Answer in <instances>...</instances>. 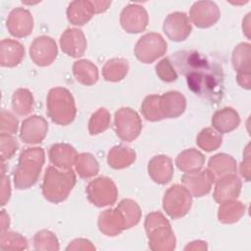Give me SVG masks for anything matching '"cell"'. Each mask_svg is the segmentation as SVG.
I'll list each match as a JSON object with an SVG mask.
<instances>
[{"label":"cell","instance_id":"1","mask_svg":"<svg viewBox=\"0 0 251 251\" xmlns=\"http://www.w3.org/2000/svg\"><path fill=\"white\" fill-rule=\"evenodd\" d=\"M175 70L186 78L188 88L211 103H219L224 96V72L220 64L196 50H181L170 58Z\"/></svg>","mask_w":251,"mask_h":251},{"label":"cell","instance_id":"2","mask_svg":"<svg viewBox=\"0 0 251 251\" xmlns=\"http://www.w3.org/2000/svg\"><path fill=\"white\" fill-rule=\"evenodd\" d=\"M45 162V151L41 147H29L23 150L14 172V184L19 190L33 186L40 176Z\"/></svg>","mask_w":251,"mask_h":251},{"label":"cell","instance_id":"3","mask_svg":"<svg viewBox=\"0 0 251 251\" xmlns=\"http://www.w3.org/2000/svg\"><path fill=\"white\" fill-rule=\"evenodd\" d=\"M76 182V176L72 169L64 170L50 166L45 170L41 190L44 198L51 203L65 201Z\"/></svg>","mask_w":251,"mask_h":251},{"label":"cell","instance_id":"4","mask_svg":"<svg viewBox=\"0 0 251 251\" xmlns=\"http://www.w3.org/2000/svg\"><path fill=\"white\" fill-rule=\"evenodd\" d=\"M149 248L153 251H173L176 236L168 219L159 211L149 213L144 221Z\"/></svg>","mask_w":251,"mask_h":251},{"label":"cell","instance_id":"5","mask_svg":"<svg viewBox=\"0 0 251 251\" xmlns=\"http://www.w3.org/2000/svg\"><path fill=\"white\" fill-rule=\"evenodd\" d=\"M47 114L53 123L68 126L76 116V107L73 94L65 87H53L46 98Z\"/></svg>","mask_w":251,"mask_h":251},{"label":"cell","instance_id":"6","mask_svg":"<svg viewBox=\"0 0 251 251\" xmlns=\"http://www.w3.org/2000/svg\"><path fill=\"white\" fill-rule=\"evenodd\" d=\"M163 209L173 220L184 217L191 209L192 195L182 184H173L163 197Z\"/></svg>","mask_w":251,"mask_h":251},{"label":"cell","instance_id":"7","mask_svg":"<svg viewBox=\"0 0 251 251\" xmlns=\"http://www.w3.org/2000/svg\"><path fill=\"white\" fill-rule=\"evenodd\" d=\"M115 130L120 139L131 142L142 130V121L137 112L129 107H122L115 113Z\"/></svg>","mask_w":251,"mask_h":251},{"label":"cell","instance_id":"8","mask_svg":"<svg viewBox=\"0 0 251 251\" xmlns=\"http://www.w3.org/2000/svg\"><path fill=\"white\" fill-rule=\"evenodd\" d=\"M168 44L160 33L149 32L142 35L135 44L134 55L144 64H151L167 52Z\"/></svg>","mask_w":251,"mask_h":251},{"label":"cell","instance_id":"9","mask_svg":"<svg viewBox=\"0 0 251 251\" xmlns=\"http://www.w3.org/2000/svg\"><path fill=\"white\" fill-rule=\"evenodd\" d=\"M85 191L88 201L96 207L111 206L118 198V188L108 176L94 178L87 184Z\"/></svg>","mask_w":251,"mask_h":251},{"label":"cell","instance_id":"10","mask_svg":"<svg viewBox=\"0 0 251 251\" xmlns=\"http://www.w3.org/2000/svg\"><path fill=\"white\" fill-rule=\"evenodd\" d=\"M57 44L52 37L47 35L34 38L29 46L30 59L39 67L50 66L57 58Z\"/></svg>","mask_w":251,"mask_h":251},{"label":"cell","instance_id":"11","mask_svg":"<svg viewBox=\"0 0 251 251\" xmlns=\"http://www.w3.org/2000/svg\"><path fill=\"white\" fill-rule=\"evenodd\" d=\"M149 22L148 13L138 4H128L121 12L120 24L127 33H139L145 30Z\"/></svg>","mask_w":251,"mask_h":251},{"label":"cell","instance_id":"12","mask_svg":"<svg viewBox=\"0 0 251 251\" xmlns=\"http://www.w3.org/2000/svg\"><path fill=\"white\" fill-rule=\"evenodd\" d=\"M163 30L169 39L176 42L184 41L191 33L192 26L188 16L183 12H174L167 16Z\"/></svg>","mask_w":251,"mask_h":251},{"label":"cell","instance_id":"13","mask_svg":"<svg viewBox=\"0 0 251 251\" xmlns=\"http://www.w3.org/2000/svg\"><path fill=\"white\" fill-rule=\"evenodd\" d=\"M188 18L197 27L207 28L220 20L221 12L213 1H197L191 6Z\"/></svg>","mask_w":251,"mask_h":251},{"label":"cell","instance_id":"14","mask_svg":"<svg viewBox=\"0 0 251 251\" xmlns=\"http://www.w3.org/2000/svg\"><path fill=\"white\" fill-rule=\"evenodd\" d=\"M216 178L214 175L208 170H198L194 172L185 173L181 176V183L185 186L192 196L202 197L208 194Z\"/></svg>","mask_w":251,"mask_h":251},{"label":"cell","instance_id":"15","mask_svg":"<svg viewBox=\"0 0 251 251\" xmlns=\"http://www.w3.org/2000/svg\"><path fill=\"white\" fill-rule=\"evenodd\" d=\"M47 131V121L41 116L32 115L23 121L20 130V138L25 144H38L44 140Z\"/></svg>","mask_w":251,"mask_h":251},{"label":"cell","instance_id":"16","mask_svg":"<svg viewBox=\"0 0 251 251\" xmlns=\"http://www.w3.org/2000/svg\"><path fill=\"white\" fill-rule=\"evenodd\" d=\"M6 26L11 35L18 38L26 37L32 32L33 17L27 9L17 7L10 12Z\"/></svg>","mask_w":251,"mask_h":251},{"label":"cell","instance_id":"17","mask_svg":"<svg viewBox=\"0 0 251 251\" xmlns=\"http://www.w3.org/2000/svg\"><path fill=\"white\" fill-rule=\"evenodd\" d=\"M60 47L70 57L79 58L84 55L87 42L83 31L79 28L69 27L60 36Z\"/></svg>","mask_w":251,"mask_h":251},{"label":"cell","instance_id":"18","mask_svg":"<svg viewBox=\"0 0 251 251\" xmlns=\"http://www.w3.org/2000/svg\"><path fill=\"white\" fill-rule=\"evenodd\" d=\"M216 180L217 182L213 192V197L216 202L221 204L225 201L234 200L239 196L242 182L235 174L226 175Z\"/></svg>","mask_w":251,"mask_h":251},{"label":"cell","instance_id":"19","mask_svg":"<svg viewBox=\"0 0 251 251\" xmlns=\"http://www.w3.org/2000/svg\"><path fill=\"white\" fill-rule=\"evenodd\" d=\"M97 225L99 230L108 236H117L127 229L125 217L117 207L100 213Z\"/></svg>","mask_w":251,"mask_h":251},{"label":"cell","instance_id":"20","mask_svg":"<svg viewBox=\"0 0 251 251\" xmlns=\"http://www.w3.org/2000/svg\"><path fill=\"white\" fill-rule=\"evenodd\" d=\"M148 175L159 184H167L174 176L173 160L167 155H156L148 163Z\"/></svg>","mask_w":251,"mask_h":251},{"label":"cell","instance_id":"21","mask_svg":"<svg viewBox=\"0 0 251 251\" xmlns=\"http://www.w3.org/2000/svg\"><path fill=\"white\" fill-rule=\"evenodd\" d=\"M48 156L52 165L60 169L69 170L75 166L77 152L69 143H55L50 147Z\"/></svg>","mask_w":251,"mask_h":251},{"label":"cell","instance_id":"22","mask_svg":"<svg viewBox=\"0 0 251 251\" xmlns=\"http://www.w3.org/2000/svg\"><path fill=\"white\" fill-rule=\"evenodd\" d=\"M160 106L164 119L177 118L185 111L186 99L178 91H168L161 95Z\"/></svg>","mask_w":251,"mask_h":251},{"label":"cell","instance_id":"23","mask_svg":"<svg viewBox=\"0 0 251 251\" xmlns=\"http://www.w3.org/2000/svg\"><path fill=\"white\" fill-rule=\"evenodd\" d=\"M25 57V47L15 39L6 38L0 42V64L2 67L14 68Z\"/></svg>","mask_w":251,"mask_h":251},{"label":"cell","instance_id":"24","mask_svg":"<svg viewBox=\"0 0 251 251\" xmlns=\"http://www.w3.org/2000/svg\"><path fill=\"white\" fill-rule=\"evenodd\" d=\"M211 123L213 128L221 134L228 133L238 127L240 117L233 108L225 107L214 113Z\"/></svg>","mask_w":251,"mask_h":251},{"label":"cell","instance_id":"25","mask_svg":"<svg viewBox=\"0 0 251 251\" xmlns=\"http://www.w3.org/2000/svg\"><path fill=\"white\" fill-rule=\"evenodd\" d=\"M94 13L91 0H75L67 8L68 21L74 25H83L89 22Z\"/></svg>","mask_w":251,"mask_h":251},{"label":"cell","instance_id":"26","mask_svg":"<svg viewBox=\"0 0 251 251\" xmlns=\"http://www.w3.org/2000/svg\"><path fill=\"white\" fill-rule=\"evenodd\" d=\"M135 159L136 153L132 148L120 144L110 149L107 156V163L115 170H122L133 164Z\"/></svg>","mask_w":251,"mask_h":251},{"label":"cell","instance_id":"27","mask_svg":"<svg viewBox=\"0 0 251 251\" xmlns=\"http://www.w3.org/2000/svg\"><path fill=\"white\" fill-rule=\"evenodd\" d=\"M207 169L214 175L215 178L218 179L226 175L235 174L237 163L232 156L226 153H218L209 159Z\"/></svg>","mask_w":251,"mask_h":251},{"label":"cell","instance_id":"28","mask_svg":"<svg viewBox=\"0 0 251 251\" xmlns=\"http://www.w3.org/2000/svg\"><path fill=\"white\" fill-rule=\"evenodd\" d=\"M73 74L77 82L86 86L95 84L99 78L97 67L86 59H81L74 63Z\"/></svg>","mask_w":251,"mask_h":251},{"label":"cell","instance_id":"29","mask_svg":"<svg viewBox=\"0 0 251 251\" xmlns=\"http://www.w3.org/2000/svg\"><path fill=\"white\" fill-rule=\"evenodd\" d=\"M205 163V156L195 148L185 149L176 158V165L178 170L184 173L194 172L202 169Z\"/></svg>","mask_w":251,"mask_h":251},{"label":"cell","instance_id":"30","mask_svg":"<svg viewBox=\"0 0 251 251\" xmlns=\"http://www.w3.org/2000/svg\"><path fill=\"white\" fill-rule=\"evenodd\" d=\"M246 206L236 199L221 203L218 209V219L222 224H234L245 214Z\"/></svg>","mask_w":251,"mask_h":251},{"label":"cell","instance_id":"31","mask_svg":"<svg viewBox=\"0 0 251 251\" xmlns=\"http://www.w3.org/2000/svg\"><path fill=\"white\" fill-rule=\"evenodd\" d=\"M129 70L128 61L125 58H113L108 60L102 68V75L105 80L117 82L123 80Z\"/></svg>","mask_w":251,"mask_h":251},{"label":"cell","instance_id":"32","mask_svg":"<svg viewBox=\"0 0 251 251\" xmlns=\"http://www.w3.org/2000/svg\"><path fill=\"white\" fill-rule=\"evenodd\" d=\"M231 64L236 73L250 74L251 71V45L241 42L235 46L231 55Z\"/></svg>","mask_w":251,"mask_h":251},{"label":"cell","instance_id":"33","mask_svg":"<svg viewBox=\"0 0 251 251\" xmlns=\"http://www.w3.org/2000/svg\"><path fill=\"white\" fill-rule=\"evenodd\" d=\"M12 109L19 116H26L33 110L34 98L27 88H18L12 95Z\"/></svg>","mask_w":251,"mask_h":251},{"label":"cell","instance_id":"34","mask_svg":"<svg viewBox=\"0 0 251 251\" xmlns=\"http://www.w3.org/2000/svg\"><path fill=\"white\" fill-rule=\"evenodd\" d=\"M75 167L81 178H90L99 173V164L96 158L90 153L77 154Z\"/></svg>","mask_w":251,"mask_h":251},{"label":"cell","instance_id":"35","mask_svg":"<svg viewBox=\"0 0 251 251\" xmlns=\"http://www.w3.org/2000/svg\"><path fill=\"white\" fill-rule=\"evenodd\" d=\"M223 142V135L212 127L203 128L197 135L196 143L198 147L206 152L217 150Z\"/></svg>","mask_w":251,"mask_h":251},{"label":"cell","instance_id":"36","mask_svg":"<svg viewBox=\"0 0 251 251\" xmlns=\"http://www.w3.org/2000/svg\"><path fill=\"white\" fill-rule=\"evenodd\" d=\"M122 212L126 222L127 229L136 226L141 220V209L139 205L132 199H123L117 206Z\"/></svg>","mask_w":251,"mask_h":251},{"label":"cell","instance_id":"37","mask_svg":"<svg viewBox=\"0 0 251 251\" xmlns=\"http://www.w3.org/2000/svg\"><path fill=\"white\" fill-rule=\"evenodd\" d=\"M161 95L152 94L144 98L141 104V113L143 117L149 122H159L164 119L161 106H160Z\"/></svg>","mask_w":251,"mask_h":251},{"label":"cell","instance_id":"38","mask_svg":"<svg viewBox=\"0 0 251 251\" xmlns=\"http://www.w3.org/2000/svg\"><path fill=\"white\" fill-rule=\"evenodd\" d=\"M111 124V115L106 108H99L94 112L88 122V131L91 135L102 133L109 128Z\"/></svg>","mask_w":251,"mask_h":251},{"label":"cell","instance_id":"39","mask_svg":"<svg viewBox=\"0 0 251 251\" xmlns=\"http://www.w3.org/2000/svg\"><path fill=\"white\" fill-rule=\"evenodd\" d=\"M33 246L35 250L39 251H57L60 249L57 236L48 229L39 230L34 234Z\"/></svg>","mask_w":251,"mask_h":251},{"label":"cell","instance_id":"40","mask_svg":"<svg viewBox=\"0 0 251 251\" xmlns=\"http://www.w3.org/2000/svg\"><path fill=\"white\" fill-rule=\"evenodd\" d=\"M27 247L28 242L21 233L11 230L1 232L0 248L2 250H25Z\"/></svg>","mask_w":251,"mask_h":251},{"label":"cell","instance_id":"41","mask_svg":"<svg viewBox=\"0 0 251 251\" xmlns=\"http://www.w3.org/2000/svg\"><path fill=\"white\" fill-rule=\"evenodd\" d=\"M19 149V143L17 139L8 133L0 134V152H1V163L9 160Z\"/></svg>","mask_w":251,"mask_h":251},{"label":"cell","instance_id":"42","mask_svg":"<svg viewBox=\"0 0 251 251\" xmlns=\"http://www.w3.org/2000/svg\"><path fill=\"white\" fill-rule=\"evenodd\" d=\"M159 78L164 82H173L177 78V73L169 58H163L155 67Z\"/></svg>","mask_w":251,"mask_h":251},{"label":"cell","instance_id":"43","mask_svg":"<svg viewBox=\"0 0 251 251\" xmlns=\"http://www.w3.org/2000/svg\"><path fill=\"white\" fill-rule=\"evenodd\" d=\"M18 126H19V122L12 113L6 110L1 111V124H0L1 133H8L13 135L17 133Z\"/></svg>","mask_w":251,"mask_h":251},{"label":"cell","instance_id":"44","mask_svg":"<svg viewBox=\"0 0 251 251\" xmlns=\"http://www.w3.org/2000/svg\"><path fill=\"white\" fill-rule=\"evenodd\" d=\"M67 251H77V250H95V246L91 241L85 238H75L70 242L66 248Z\"/></svg>","mask_w":251,"mask_h":251},{"label":"cell","instance_id":"45","mask_svg":"<svg viewBox=\"0 0 251 251\" xmlns=\"http://www.w3.org/2000/svg\"><path fill=\"white\" fill-rule=\"evenodd\" d=\"M250 144H247L245 150L243 152V160L240 164L239 172L241 176L245 179V181L250 180Z\"/></svg>","mask_w":251,"mask_h":251},{"label":"cell","instance_id":"46","mask_svg":"<svg viewBox=\"0 0 251 251\" xmlns=\"http://www.w3.org/2000/svg\"><path fill=\"white\" fill-rule=\"evenodd\" d=\"M11 197V183L9 177L5 175V173H2L1 176V206H4Z\"/></svg>","mask_w":251,"mask_h":251},{"label":"cell","instance_id":"47","mask_svg":"<svg viewBox=\"0 0 251 251\" xmlns=\"http://www.w3.org/2000/svg\"><path fill=\"white\" fill-rule=\"evenodd\" d=\"M250 77H251L250 74L238 73L237 75H236V80H237V83L242 88H245V89L249 90L250 87H251V79H250Z\"/></svg>","mask_w":251,"mask_h":251},{"label":"cell","instance_id":"48","mask_svg":"<svg viewBox=\"0 0 251 251\" xmlns=\"http://www.w3.org/2000/svg\"><path fill=\"white\" fill-rule=\"evenodd\" d=\"M91 3L93 5L94 13L100 14L108 10V8L111 6V1H99V0H91Z\"/></svg>","mask_w":251,"mask_h":251},{"label":"cell","instance_id":"49","mask_svg":"<svg viewBox=\"0 0 251 251\" xmlns=\"http://www.w3.org/2000/svg\"><path fill=\"white\" fill-rule=\"evenodd\" d=\"M208 246H207V242L203 241V240H195V241H191L189 242V244H187L184 247V250H207Z\"/></svg>","mask_w":251,"mask_h":251},{"label":"cell","instance_id":"50","mask_svg":"<svg viewBox=\"0 0 251 251\" xmlns=\"http://www.w3.org/2000/svg\"><path fill=\"white\" fill-rule=\"evenodd\" d=\"M0 229H1V232H4L6 230H8L9 226H10V217L9 215L6 213L5 210H2L1 211V217H0Z\"/></svg>","mask_w":251,"mask_h":251}]
</instances>
